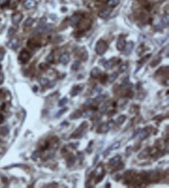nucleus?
Segmentation results:
<instances>
[{
  "instance_id": "dca6fc26",
  "label": "nucleus",
  "mask_w": 169,
  "mask_h": 188,
  "mask_svg": "<svg viewBox=\"0 0 169 188\" xmlns=\"http://www.w3.org/2000/svg\"><path fill=\"white\" fill-rule=\"evenodd\" d=\"M83 85H78V86H76V87H74L73 88V90H72V91H71V95H73V96H76V95H77L78 94H79L81 92V91H82V87H83Z\"/></svg>"
},
{
  "instance_id": "4c0bfd02",
  "label": "nucleus",
  "mask_w": 169,
  "mask_h": 188,
  "mask_svg": "<svg viewBox=\"0 0 169 188\" xmlns=\"http://www.w3.org/2000/svg\"><path fill=\"white\" fill-rule=\"evenodd\" d=\"M66 110H67V109H61L60 111H59V112H57V114L55 115V116H56V117H59V116H62V115L64 113V112H65V111H66Z\"/></svg>"
},
{
  "instance_id": "0eeeda50",
  "label": "nucleus",
  "mask_w": 169,
  "mask_h": 188,
  "mask_svg": "<svg viewBox=\"0 0 169 188\" xmlns=\"http://www.w3.org/2000/svg\"><path fill=\"white\" fill-rule=\"evenodd\" d=\"M125 43L126 42H125V38H123V37H120V38H119L118 41H117V43H116L117 49L119 51H123L125 45Z\"/></svg>"
},
{
  "instance_id": "a878e982",
  "label": "nucleus",
  "mask_w": 169,
  "mask_h": 188,
  "mask_svg": "<svg viewBox=\"0 0 169 188\" xmlns=\"http://www.w3.org/2000/svg\"><path fill=\"white\" fill-rule=\"evenodd\" d=\"M79 66H80V62H79V61H78V60L74 61L73 63L71 66V69L73 70H77L79 67Z\"/></svg>"
},
{
  "instance_id": "9d476101",
  "label": "nucleus",
  "mask_w": 169,
  "mask_h": 188,
  "mask_svg": "<svg viewBox=\"0 0 169 188\" xmlns=\"http://www.w3.org/2000/svg\"><path fill=\"white\" fill-rule=\"evenodd\" d=\"M101 71L98 67H93L91 71V76L93 78H97L101 75Z\"/></svg>"
},
{
  "instance_id": "f704fd0d",
  "label": "nucleus",
  "mask_w": 169,
  "mask_h": 188,
  "mask_svg": "<svg viewBox=\"0 0 169 188\" xmlns=\"http://www.w3.org/2000/svg\"><path fill=\"white\" fill-rule=\"evenodd\" d=\"M162 23H163L165 25H168V23H169V17H168V15H165V16L163 17V18H162Z\"/></svg>"
},
{
  "instance_id": "de8ad7c7",
  "label": "nucleus",
  "mask_w": 169,
  "mask_h": 188,
  "mask_svg": "<svg viewBox=\"0 0 169 188\" xmlns=\"http://www.w3.org/2000/svg\"><path fill=\"white\" fill-rule=\"evenodd\" d=\"M3 55H4V53L0 52V61H1V60L3 59Z\"/></svg>"
},
{
  "instance_id": "39448f33",
  "label": "nucleus",
  "mask_w": 169,
  "mask_h": 188,
  "mask_svg": "<svg viewBox=\"0 0 169 188\" xmlns=\"http://www.w3.org/2000/svg\"><path fill=\"white\" fill-rule=\"evenodd\" d=\"M19 45V40L17 38H12L7 43V47L10 49H16Z\"/></svg>"
},
{
  "instance_id": "ea45409f",
  "label": "nucleus",
  "mask_w": 169,
  "mask_h": 188,
  "mask_svg": "<svg viewBox=\"0 0 169 188\" xmlns=\"http://www.w3.org/2000/svg\"><path fill=\"white\" fill-rule=\"evenodd\" d=\"M46 20H47L46 17H42V18H41V19H40V21H39V24H40V25H44L45 23H46Z\"/></svg>"
},
{
  "instance_id": "2f4dec72",
  "label": "nucleus",
  "mask_w": 169,
  "mask_h": 188,
  "mask_svg": "<svg viewBox=\"0 0 169 188\" xmlns=\"http://www.w3.org/2000/svg\"><path fill=\"white\" fill-rule=\"evenodd\" d=\"M108 102L105 103V104H104L101 107V109H100V112H101V113H104V112H106V110L108 109Z\"/></svg>"
},
{
  "instance_id": "f03ea898",
  "label": "nucleus",
  "mask_w": 169,
  "mask_h": 188,
  "mask_svg": "<svg viewBox=\"0 0 169 188\" xmlns=\"http://www.w3.org/2000/svg\"><path fill=\"white\" fill-rule=\"evenodd\" d=\"M53 25L52 24H46L44 26H40V27H36L35 29L34 30V34H41V33H47V32H49L51 29H52Z\"/></svg>"
},
{
  "instance_id": "7ed1b4c3",
  "label": "nucleus",
  "mask_w": 169,
  "mask_h": 188,
  "mask_svg": "<svg viewBox=\"0 0 169 188\" xmlns=\"http://www.w3.org/2000/svg\"><path fill=\"white\" fill-rule=\"evenodd\" d=\"M30 59V54L28 53V51H27L26 50H23L20 53V55H19V61L22 63L24 64L26 63H27Z\"/></svg>"
},
{
  "instance_id": "b1692460",
  "label": "nucleus",
  "mask_w": 169,
  "mask_h": 188,
  "mask_svg": "<svg viewBox=\"0 0 169 188\" xmlns=\"http://www.w3.org/2000/svg\"><path fill=\"white\" fill-rule=\"evenodd\" d=\"M75 162H76V158H75L74 156H71L67 161V166L68 167H71L74 165Z\"/></svg>"
},
{
  "instance_id": "423d86ee",
  "label": "nucleus",
  "mask_w": 169,
  "mask_h": 188,
  "mask_svg": "<svg viewBox=\"0 0 169 188\" xmlns=\"http://www.w3.org/2000/svg\"><path fill=\"white\" fill-rule=\"evenodd\" d=\"M23 18V15L20 13H16L14 14V15L12 17V22L14 25H18L19 23H20V22L21 21Z\"/></svg>"
},
{
  "instance_id": "bb28decb",
  "label": "nucleus",
  "mask_w": 169,
  "mask_h": 188,
  "mask_svg": "<svg viewBox=\"0 0 169 188\" xmlns=\"http://www.w3.org/2000/svg\"><path fill=\"white\" fill-rule=\"evenodd\" d=\"M48 82H49L48 80L47 79V78L41 77V78L39 79V83H40V84H41V86H46V85H48Z\"/></svg>"
},
{
  "instance_id": "6ab92c4d",
  "label": "nucleus",
  "mask_w": 169,
  "mask_h": 188,
  "mask_svg": "<svg viewBox=\"0 0 169 188\" xmlns=\"http://www.w3.org/2000/svg\"><path fill=\"white\" fill-rule=\"evenodd\" d=\"M84 124H85L84 123H82V124L80 125V126H79V128H78L76 131H75L74 134L72 135V137H77V136L82 132L83 130V127H84Z\"/></svg>"
},
{
  "instance_id": "c756f323",
  "label": "nucleus",
  "mask_w": 169,
  "mask_h": 188,
  "mask_svg": "<svg viewBox=\"0 0 169 188\" xmlns=\"http://www.w3.org/2000/svg\"><path fill=\"white\" fill-rule=\"evenodd\" d=\"M120 146H121L120 142L119 141H117V142L114 143L113 144L111 145V146L110 147V148H109V150H116V149L119 148Z\"/></svg>"
},
{
  "instance_id": "a19ab883",
  "label": "nucleus",
  "mask_w": 169,
  "mask_h": 188,
  "mask_svg": "<svg viewBox=\"0 0 169 188\" xmlns=\"http://www.w3.org/2000/svg\"><path fill=\"white\" fill-rule=\"evenodd\" d=\"M101 91H102V89H101V87H95L94 89H93V94H95V93H100Z\"/></svg>"
},
{
  "instance_id": "4be33fe9",
  "label": "nucleus",
  "mask_w": 169,
  "mask_h": 188,
  "mask_svg": "<svg viewBox=\"0 0 169 188\" xmlns=\"http://www.w3.org/2000/svg\"><path fill=\"white\" fill-rule=\"evenodd\" d=\"M125 119H126V117L124 115L119 116L118 118H117V120H116V123H118V124H119V125H122L125 121Z\"/></svg>"
},
{
  "instance_id": "c9c22d12",
  "label": "nucleus",
  "mask_w": 169,
  "mask_h": 188,
  "mask_svg": "<svg viewBox=\"0 0 169 188\" xmlns=\"http://www.w3.org/2000/svg\"><path fill=\"white\" fill-rule=\"evenodd\" d=\"M40 156V152H38V151H35L34 153L32 154V155H31V158H33V159H34V160H36V159L38 158Z\"/></svg>"
},
{
  "instance_id": "c03bdc74",
  "label": "nucleus",
  "mask_w": 169,
  "mask_h": 188,
  "mask_svg": "<svg viewBox=\"0 0 169 188\" xmlns=\"http://www.w3.org/2000/svg\"><path fill=\"white\" fill-rule=\"evenodd\" d=\"M4 81V75L3 73H0V84H2Z\"/></svg>"
},
{
  "instance_id": "6e6552de",
  "label": "nucleus",
  "mask_w": 169,
  "mask_h": 188,
  "mask_svg": "<svg viewBox=\"0 0 169 188\" xmlns=\"http://www.w3.org/2000/svg\"><path fill=\"white\" fill-rule=\"evenodd\" d=\"M69 61V55L68 52H65L61 55L59 58V62L62 64H67Z\"/></svg>"
},
{
  "instance_id": "58836bf2",
  "label": "nucleus",
  "mask_w": 169,
  "mask_h": 188,
  "mask_svg": "<svg viewBox=\"0 0 169 188\" xmlns=\"http://www.w3.org/2000/svg\"><path fill=\"white\" fill-rule=\"evenodd\" d=\"M93 99H87L84 105H87V106H91L93 104Z\"/></svg>"
},
{
  "instance_id": "09e8293b",
  "label": "nucleus",
  "mask_w": 169,
  "mask_h": 188,
  "mask_svg": "<svg viewBox=\"0 0 169 188\" xmlns=\"http://www.w3.org/2000/svg\"><path fill=\"white\" fill-rule=\"evenodd\" d=\"M37 86H34V91H37Z\"/></svg>"
},
{
  "instance_id": "4468645a",
  "label": "nucleus",
  "mask_w": 169,
  "mask_h": 188,
  "mask_svg": "<svg viewBox=\"0 0 169 188\" xmlns=\"http://www.w3.org/2000/svg\"><path fill=\"white\" fill-rule=\"evenodd\" d=\"M121 160V157L120 155H116L114 156L113 158H111L110 160H109V164L111 166H117L118 164L119 163Z\"/></svg>"
},
{
  "instance_id": "5701e85b",
  "label": "nucleus",
  "mask_w": 169,
  "mask_h": 188,
  "mask_svg": "<svg viewBox=\"0 0 169 188\" xmlns=\"http://www.w3.org/2000/svg\"><path fill=\"white\" fill-rule=\"evenodd\" d=\"M128 67H129V64L128 63H123L122 64L120 67H119V71L121 72V73H124V72H125L126 70L128 69Z\"/></svg>"
},
{
  "instance_id": "f8f14e48",
  "label": "nucleus",
  "mask_w": 169,
  "mask_h": 188,
  "mask_svg": "<svg viewBox=\"0 0 169 188\" xmlns=\"http://www.w3.org/2000/svg\"><path fill=\"white\" fill-rule=\"evenodd\" d=\"M149 177H150V180H151V181L156 182V181H158L159 179H160V174H159L158 172L154 171L151 173V174H150Z\"/></svg>"
},
{
  "instance_id": "2eb2a0df",
  "label": "nucleus",
  "mask_w": 169,
  "mask_h": 188,
  "mask_svg": "<svg viewBox=\"0 0 169 188\" xmlns=\"http://www.w3.org/2000/svg\"><path fill=\"white\" fill-rule=\"evenodd\" d=\"M36 2L34 0H26L25 2H24V6L27 9H32L36 6Z\"/></svg>"
},
{
  "instance_id": "a18cd8bd",
  "label": "nucleus",
  "mask_w": 169,
  "mask_h": 188,
  "mask_svg": "<svg viewBox=\"0 0 169 188\" xmlns=\"http://www.w3.org/2000/svg\"><path fill=\"white\" fill-rule=\"evenodd\" d=\"M8 1L9 0H0V4H1L2 6H4V5H6Z\"/></svg>"
},
{
  "instance_id": "a211bd4d",
  "label": "nucleus",
  "mask_w": 169,
  "mask_h": 188,
  "mask_svg": "<svg viewBox=\"0 0 169 188\" xmlns=\"http://www.w3.org/2000/svg\"><path fill=\"white\" fill-rule=\"evenodd\" d=\"M79 22V17L77 15H74L71 18H70V20H69V24L71 26H75L77 24V23Z\"/></svg>"
},
{
  "instance_id": "49530a36",
  "label": "nucleus",
  "mask_w": 169,
  "mask_h": 188,
  "mask_svg": "<svg viewBox=\"0 0 169 188\" xmlns=\"http://www.w3.org/2000/svg\"><path fill=\"white\" fill-rule=\"evenodd\" d=\"M78 157H79V158L80 159V160H82V159L83 158V154L82 153H78Z\"/></svg>"
},
{
  "instance_id": "cd10ccee",
  "label": "nucleus",
  "mask_w": 169,
  "mask_h": 188,
  "mask_svg": "<svg viewBox=\"0 0 169 188\" xmlns=\"http://www.w3.org/2000/svg\"><path fill=\"white\" fill-rule=\"evenodd\" d=\"M105 95H97L96 98H95V102H97V103H101V102H102L103 101L105 100Z\"/></svg>"
},
{
  "instance_id": "393cba45",
  "label": "nucleus",
  "mask_w": 169,
  "mask_h": 188,
  "mask_svg": "<svg viewBox=\"0 0 169 188\" xmlns=\"http://www.w3.org/2000/svg\"><path fill=\"white\" fill-rule=\"evenodd\" d=\"M34 19L31 18V17H29V18H27V20H25L24 26L25 27H30V26H31L33 24V23H34Z\"/></svg>"
},
{
  "instance_id": "9b49d317",
  "label": "nucleus",
  "mask_w": 169,
  "mask_h": 188,
  "mask_svg": "<svg viewBox=\"0 0 169 188\" xmlns=\"http://www.w3.org/2000/svg\"><path fill=\"white\" fill-rule=\"evenodd\" d=\"M110 130V126L108 123H103L99 129H98V132L101 134H106L107 132H108V130Z\"/></svg>"
},
{
  "instance_id": "f257e3e1",
  "label": "nucleus",
  "mask_w": 169,
  "mask_h": 188,
  "mask_svg": "<svg viewBox=\"0 0 169 188\" xmlns=\"http://www.w3.org/2000/svg\"><path fill=\"white\" fill-rule=\"evenodd\" d=\"M108 44L106 42L103 40H100L97 41V43L96 45L95 51L97 55H101L105 53V51L108 50Z\"/></svg>"
},
{
  "instance_id": "e433bc0d",
  "label": "nucleus",
  "mask_w": 169,
  "mask_h": 188,
  "mask_svg": "<svg viewBox=\"0 0 169 188\" xmlns=\"http://www.w3.org/2000/svg\"><path fill=\"white\" fill-rule=\"evenodd\" d=\"M15 29L14 28H13V27H10L9 29V31H8V35L9 36V37H11V36H13L14 34H15Z\"/></svg>"
},
{
  "instance_id": "473e14b6",
  "label": "nucleus",
  "mask_w": 169,
  "mask_h": 188,
  "mask_svg": "<svg viewBox=\"0 0 169 188\" xmlns=\"http://www.w3.org/2000/svg\"><path fill=\"white\" fill-rule=\"evenodd\" d=\"M92 113H93V112L91 110H87V111H85L84 112H83L82 116L84 117V118H87V117L91 116L92 115Z\"/></svg>"
},
{
  "instance_id": "37998d69",
  "label": "nucleus",
  "mask_w": 169,
  "mask_h": 188,
  "mask_svg": "<svg viewBox=\"0 0 169 188\" xmlns=\"http://www.w3.org/2000/svg\"><path fill=\"white\" fill-rule=\"evenodd\" d=\"M48 87H52L55 85V81H51V82H48Z\"/></svg>"
},
{
  "instance_id": "79ce46f5",
  "label": "nucleus",
  "mask_w": 169,
  "mask_h": 188,
  "mask_svg": "<svg viewBox=\"0 0 169 188\" xmlns=\"http://www.w3.org/2000/svg\"><path fill=\"white\" fill-rule=\"evenodd\" d=\"M1 131H2V134H3L4 135H6V134L9 133V130H8L7 127H3V128L1 130Z\"/></svg>"
},
{
  "instance_id": "f3484780",
  "label": "nucleus",
  "mask_w": 169,
  "mask_h": 188,
  "mask_svg": "<svg viewBox=\"0 0 169 188\" xmlns=\"http://www.w3.org/2000/svg\"><path fill=\"white\" fill-rule=\"evenodd\" d=\"M149 154H150L149 149L148 148L144 149V150H143V151L138 154V158H141V159L142 158H147L149 155Z\"/></svg>"
},
{
  "instance_id": "1a4fd4ad",
  "label": "nucleus",
  "mask_w": 169,
  "mask_h": 188,
  "mask_svg": "<svg viewBox=\"0 0 169 188\" xmlns=\"http://www.w3.org/2000/svg\"><path fill=\"white\" fill-rule=\"evenodd\" d=\"M111 10H112V9H109V8H107V9H103L102 11L100 12L99 17H100L101 18H102V19H105V18H107V17H108V16L110 15V14H111Z\"/></svg>"
},
{
  "instance_id": "412c9836",
  "label": "nucleus",
  "mask_w": 169,
  "mask_h": 188,
  "mask_svg": "<svg viewBox=\"0 0 169 188\" xmlns=\"http://www.w3.org/2000/svg\"><path fill=\"white\" fill-rule=\"evenodd\" d=\"M117 78H118V73L115 72V73H112L111 74H110V75H109V77H108V82H109V83H113Z\"/></svg>"
},
{
  "instance_id": "c85d7f7f",
  "label": "nucleus",
  "mask_w": 169,
  "mask_h": 188,
  "mask_svg": "<svg viewBox=\"0 0 169 188\" xmlns=\"http://www.w3.org/2000/svg\"><path fill=\"white\" fill-rule=\"evenodd\" d=\"M148 136V133H147V131H146V130H141L140 131V133H139V137H140V139H142V140H143V139H145Z\"/></svg>"
},
{
  "instance_id": "72a5a7b5",
  "label": "nucleus",
  "mask_w": 169,
  "mask_h": 188,
  "mask_svg": "<svg viewBox=\"0 0 169 188\" xmlns=\"http://www.w3.org/2000/svg\"><path fill=\"white\" fill-rule=\"evenodd\" d=\"M46 60H47V62L49 63H53V61H54V55H53V54H51V53L49 54L48 56H47Z\"/></svg>"
},
{
  "instance_id": "7c9ffc66",
  "label": "nucleus",
  "mask_w": 169,
  "mask_h": 188,
  "mask_svg": "<svg viewBox=\"0 0 169 188\" xmlns=\"http://www.w3.org/2000/svg\"><path fill=\"white\" fill-rule=\"evenodd\" d=\"M67 101H68L67 98H62V99H61V100L59 101V107L64 106V105L67 103Z\"/></svg>"
},
{
  "instance_id": "20e7f679",
  "label": "nucleus",
  "mask_w": 169,
  "mask_h": 188,
  "mask_svg": "<svg viewBox=\"0 0 169 188\" xmlns=\"http://www.w3.org/2000/svg\"><path fill=\"white\" fill-rule=\"evenodd\" d=\"M133 46H134V44L133 41H129L128 42V43H125V45L123 49V53L125 55H129L131 52H132L133 51Z\"/></svg>"
},
{
  "instance_id": "ddd939ff",
  "label": "nucleus",
  "mask_w": 169,
  "mask_h": 188,
  "mask_svg": "<svg viewBox=\"0 0 169 188\" xmlns=\"http://www.w3.org/2000/svg\"><path fill=\"white\" fill-rule=\"evenodd\" d=\"M115 63V58H112L111 59L108 60V61H106L105 63L104 64V67L105 69H109L113 67V66Z\"/></svg>"
},
{
  "instance_id": "aec40b11",
  "label": "nucleus",
  "mask_w": 169,
  "mask_h": 188,
  "mask_svg": "<svg viewBox=\"0 0 169 188\" xmlns=\"http://www.w3.org/2000/svg\"><path fill=\"white\" fill-rule=\"evenodd\" d=\"M120 2V0H108V5L111 7L117 6Z\"/></svg>"
}]
</instances>
